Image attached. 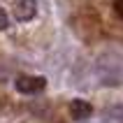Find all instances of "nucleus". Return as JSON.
<instances>
[{
    "label": "nucleus",
    "mask_w": 123,
    "mask_h": 123,
    "mask_svg": "<svg viewBox=\"0 0 123 123\" xmlns=\"http://www.w3.org/2000/svg\"><path fill=\"white\" fill-rule=\"evenodd\" d=\"M121 123H123V121H121Z\"/></svg>",
    "instance_id": "nucleus-6"
},
{
    "label": "nucleus",
    "mask_w": 123,
    "mask_h": 123,
    "mask_svg": "<svg viewBox=\"0 0 123 123\" xmlns=\"http://www.w3.org/2000/svg\"><path fill=\"white\" fill-rule=\"evenodd\" d=\"M35 14H37L35 0H16L14 2V19L16 21H33Z\"/></svg>",
    "instance_id": "nucleus-2"
},
{
    "label": "nucleus",
    "mask_w": 123,
    "mask_h": 123,
    "mask_svg": "<svg viewBox=\"0 0 123 123\" xmlns=\"http://www.w3.org/2000/svg\"><path fill=\"white\" fill-rule=\"evenodd\" d=\"M114 12H116V16L123 19V0H114Z\"/></svg>",
    "instance_id": "nucleus-5"
},
{
    "label": "nucleus",
    "mask_w": 123,
    "mask_h": 123,
    "mask_svg": "<svg viewBox=\"0 0 123 123\" xmlns=\"http://www.w3.org/2000/svg\"><path fill=\"white\" fill-rule=\"evenodd\" d=\"M16 91L23 93V95H35V93H40V91L47 88V79L44 77H30V74H21L16 79Z\"/></svg>",
    "instance_id": "nucleus-1"
},
{
    "label": "nucleus",
    "mask_w": 123,
    "mask_h": 123,
    "mask_svg": "<svg viewBox=\"0 0 123 123\" xmlns=\"http://www.w3.org/2000/svg\"><path fill=\"white\" fill-rule=\"evenodd\" d=\"M9 26V19H7V12L0 7V30H5V28Z\"/></svg>",
    "instance_id": "nucleus-4"
},
{
    "label": "nucleus",
    "mask_w": 123,
    "mask_h": 123,
    "mask_svg": "<svg viewBox=\"0 0 123 123\" xmlns=\"http://www.w3.org/2000/svg\"><path fill=\"white\" fill-rule=\"evenodd\" d=\"M91 114H93L91 102H86L81 98H74V100L70 102V116L74 118V121H84V118H88Z\"/></svg>",
    "instance_id": "nucleus-3"
}]
</instances>
